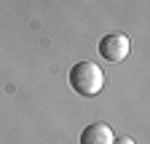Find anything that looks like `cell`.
I'll use <instances>...</instances> for the list:
<instances>
[{
	"label": "cell",
	"mask_w": 150,
	"mask_h": 144,
	"mask_svg": "<svg viewBox=\"0 0 150 144\" xmlns=\"http://www.w3.org/2000/svg\"><path fill=\"white\" fill-rule=\"evenodd\" d=\"M70 85H72V91L81 94V96H97L102 91V85H105V75H102L99 64L78 62L70 69Z\"/></svg>",
	"instance_id": "obj_1"
},
{
	"label": "cell",
	"mask_w": 150,
	"mask_h": 144,
	"mask_svg": "<svg viewBox=\"0 0 150 144\" xmlns=\"http://www.w3.org/2000/svg\"><path fill=\"white\" fill-rule=\"evenodd\" d=\"M129 51H131V43L121 32H107L99 40V56L107 62H123L129 56Z\"/></svg>",
	"instance_id": "obj_2"
},
{
	"label": "cell",
	"mask_w": 150,
	"mask_h": 144,
	"mask_svg": "<svg viewBox=\"0 0 150 144\" xmlns=\"http://www.w3.org/2000/svg\"><path fill=\"white\" fill-rule=\"evenodd\" d=\"M115 134L107 123H88L81 131V144H112Z\"/></svg>",
	"instance_id": "obj_3"
},
{
	"label": "cell",
	"mask_w": 150,
	"mask_h": 144,
	"mask_svg": "<svg viewBox=\"0 0 150 144\" xmlns=\"http://www.w3.org/2000/svg\"><path fill=\"white\" fill-rule=\"evenodd\" d=\"M112 144H134V139H129V136H123V139H115Z\"/></svg>",
	"instance_id": "obj_4"
}]
</instances>
